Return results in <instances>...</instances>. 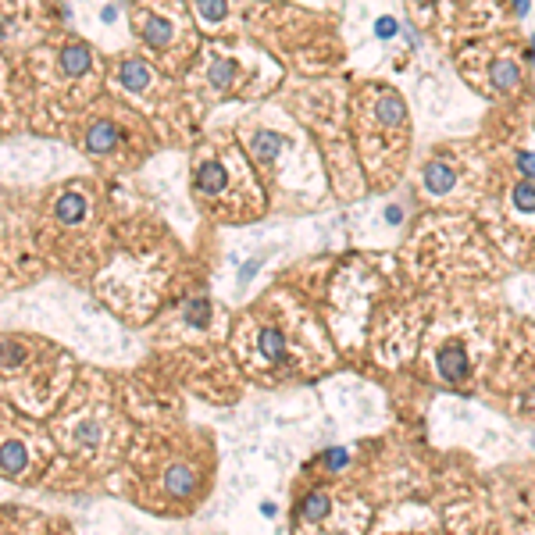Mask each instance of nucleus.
Returning a JSON list of instances; mask_svg holds the SVG:
<instances>
[{
    "mask_svg": "<svg viewBox=\"0 0 535 535\" xmlns=\"http://www.w3.org/2000/svg\"><path fill=\"white\" fill-rule=\"evenodd\" d=\"M382 118H386V122H400V118H403V107H400V100H396V96L382 100Z\"/></svg>",
    "mask_w": 535,
    "mask_h": 535,
    "instance_id": "dca6fc26",
    "label": "nucleus"
},
{
    "mask_svg": "<svg viewBox=\"0 0 535 535\" xmlns=\"http://www.w3.org/2000/svg\"><path fill=\"white\" fill-rule=\"evenodd\" d=\"M439 367H443V374H446L450 382H464V379H467V357H464V350H460V346L443 350Z\"/></svg>",
    "mask_w": 535,
    "mask_h": 535,
    "instance_id": "f03ea898",
    "label": "nucleus"
},
{
    "mask_svg": "<svg viewBox=\"0 0 535 535\" xmlns=\"http://www.w3.org/2000/svg\"><path fill=\"white\" fill-rule=\"evenodd\" d=\"M521 168H524L528 175H535V157H531V153H521Z\"/></svg>",
    "mask_w": 535,
    "mask_h": 535,
    "instance_id": "412c9836",
    "label": "nucleus"
},
{
    "mask_svg": "<svg viewBox=\"0 0 535 535\" xmlns=\"http://www.w3.org/2000/svg\"><path fill=\"white\" fill-rule=\"evenodd\" d=\"M329 514V496L325 493H310L303 503H300V517H307V521H321Z\"/></svg>",
    "mask_w": 535,
    "mask_h": 535,
    "instance_id": "6e6552de",
    "label": "nucleus"
},
{
    "mask_svg": "<svg viewBox=\"0 0 535 535\" xmlns=\"http://www.w3.org/2000/svg\"><path fill=\"white\" fill-rule=\"evenodd\" d=\"M0 467L8 474H22L25 471V446L22 443H4L0 446Z\"/></svg>",
    "mask_w": 535,
    "mask_h": 535,
    "instance_id": "423d86ee",
    "label": "nucleus"
},
{
    "mask_svg": "<svg viewBox=\"0 0 535 535\" xmlns=\"http://www.w3.org/2000/svg\"><path fill=\"white\" fill-rule=\"evenodd\" d=\"M374 32H379L382 39H389V36H396V22H393V18H379V25H374Z\"/></svg>",
    "mask_w": 535,
    "mask_h": 535,
    "instance_id": "6ab92c4d",
    "label": "nucleus"
},
{
    "mask_svg": "<svg viewBox=\"0 0 535 535\" xmlns=\"http://www.w3.org/2000/svg\"><path fill=\"white\" fill-rule=\"evenodd\" d=\"M260 353H264L268 360H279V357L286 353V339H282V332H275V329L260 332Z\"/></svg>",
    "mask_w": 535,
    "mask_h": 535,
    "instance_id": "1a4fd4ad",
    "label": "nucleus"
},
{
    "mask_svg": "<svg viewBox=\"0 0 535 535\" xmlns=\"http://www.w3.org/2000/svg\"><path fill=\"white\" fill-rule=\"evenodd\" d=\"M257 268H260V260H250V264H246V268H243V282H246V279H250V275H253V272H257Z\"/></svg>",
    "mask_w": 535,
    "mask_h": 535,
    "instance_id": "4be33fe9",
    "label": "nucleus"
},
{
    "mask_svg": "<svg viewBox=\"0 0 535 535\" xmlns=\"http://www.w3.org/2000/svg\"><path fill=\"white\" fill-rule=\"evenodd\" d=\"M493 82H496L500 89H514V86H517V65L496 61V65H493Z\"/></svg>",
    "mask_w": 535,
    "mask_h": 535,
    "instance_id": "f8f14e48",
    "label": "nucleus"
},
{
    "mask_svg": "<svg viewBox=\"0 0 535 535\" xmlns=\"http://www.w3.org/2000/svg\"><path fill=\"white\" fill-rule=\"evenodd\" d=\"M168 36H172V29H168V22H165V18H150V22H146V29H143V39H146L150 46H157V50L168 43Z\"/></svg>",
    "mask_w": 535,
    "mask_h": 535,
    "instance_id": "9d476101",
    "label": "nucleus"
},
{
    "mask_svg": "<svg viewBox=\"0 0 535 535\" xmlns=\"http://www.w3.org/2000/svg\"><path fill=\"white\" fill-rule=\"evenodd\" d=\"M325 464H332V467H343V464H346V453H343V450H332V453L325 457Z\"/></svg>",
    "mask_w": 535,
    "mask_h": 535,
    "instance_id": "aec40b11",
    "label": "nucleus"
},
{
    "mask_svg": "<svg viewBox=\"0 0 535 535\" xmlns=\"http://www.w3.org/2000/svg\"><path fill=\"white\" fill-rule=\"evenodd\" d=\"M196 189L203 196H218L225 189V168L218 165V160H203L200 172H196Z\"/></svg>",
    "mask_w": 535,
    "mask_h": 535,
    "instance_id": "f257e3e1",
    "label": "nucleus"
},
{
    "mask_svg": "<svg viewBox=\"0 0 535 535\" xmlns=\"http://www.w3.org/2000/svg\"><path fill=\"white\" fill-rule=\"evenodd\" d=\"M61 68H65L68 75H82V72L89 68V50H86L82 43L65 46V50H61Z\"/></svg>",
    "mask_w": 535,
    "mask_h": 535,
    "instance_id": "39448f33",
    "label": "nucleus"
},
{
    "mask_svg": "<svg viewBox=\"0 0 535 535\" xmlns=\"http://www.w3.org/2000/svg\"><path fill=\"white\" fill-rule=\"evenodd\" d=\"M232 72H236V65H232V61H225V65H214V72H210L214 86H225V82L232 79Z\"/></svg>",
    "mask_w": 535,
    "mask_h": 535,
    "instance_id": "f3484780",
    "label": "nucleus"
},
{
    "mask_svg": "<svg viewBox=\"0 0 535 535\" xmlns=\"http://www.w3.org/2000/svg\"><path fill=\"white\" fill-rule=\"evenodd\" d=\"M200 11H203V18H222L225 15V0H200Z\"/></svg>",
    "mask_w": 535,
    "mask_h": 535,
    "instance_id": "2eb2a0df",
    "label": "nucleus"
},
{
    "mask_svg": "<svg viewBox=\"0 0 535 535\" xmlns=\"http://www.w3.org/2000/svg\"><path fill=\"white\" fill-rule=\"evenodd\" d=\"M189 317H193V321H196V325L203 329V325H207V317H210V310H207V303H203V300H196V307H189Z\"/></svg>",
    "mask_w": 535,
    "mask_h": 535,
    "instance_id": "a211bd4d",
    "label": "nucleus"
},
{
    "mask_svg": "<svg viewBox=\"0 0 535 535\" xmlns=\"http://www.w3.org/2000/svg\"><path fill=\"white\" fill-rule=\"evenodd\" d=\"M122 82H125L129 89H143V86H146V65L125 61V65H122Z\"/></svg>",
    "mask_w": 535,
    "mask_h": 535,
    "instance_id": "9b49d317",
    "label": "nucleus"
},
{
    "mask_svg": "<svg viewBox=\"0 0 535 535\" xmlns=\"http://www.w3.org/2000/svg\"><path fill=\"white\" fill-rule=\"evenodd\" d=\"M279 146H282V139H279L275 132H260V136L253 139V153H257L260 160L275 157V153H279Z\"/></svg>",
    "mask_w": 535,
    "mask_h": 535,
    "instance_id": "ddd939ff",
    "label": "nucleus"
},
{
    "mask_svg": "<svg viewBox=\"0 0 535 535\" xmlns=\"http://www.w3.org/2000/svg\"><path fill=\"white\" fill-rule=\"evenodd\" d=\"M115 143H118V129H115L111 122H100V125H93V129L86 132V146L96 150V153H107Z\"/></svg>",
    "mask_w": 535,
    "mask_h": 535,
    "instance_id": "20e7f679",
    "label": "nucleus"
},
{
    "mask_svg": "<svg viewBox=\"0 0 535 535\" xmlns=\"http://www.w3.org/2000/svg\"><path fill=\"white\" fill-rule=\"evenodd\" d=\"M82 210H86V200H82L79 193H68V196H61V203H58V218H61L65 225H72V222L82 218Z\"/></svg>",
    "mask_w": 535,
    "mask_h": 535,
    "instance_id": "0eeeda50",
    "label": "nucleus"
},
{
    "mask_svg": "<svg viewBox=\"0 0 535 535\" xmlns=\"http://www.w3.org/2000/svg\"><path fill=\"white\" fill-rule=\"evenodd\" d=\"M514 203H517L521 210H535V186H531V182H521V186L514 189Z\"/></svg>",
    "mask_w": 535,
    "mask_h": 535,
    "instance_id": "4468645a",
    "label": "nucleus"
},
{
    "mask_svg": "<svg viewBox=\"0 0 535 535\" xmlns=\"http://www.w3.org/2000/svg\"><path fill=\"white\" fill-rule=\"evenodd\" d=\"M531 65H535V39H531Z\"/></svg>",
    "mask_w": 535,
    "mask_h": 535,
    "instance_id": "b1692460",
    "label": "nucleus"
},
{
    "mask_svg": "<svg viewBox=\"0 0 535 535\" xmlns=\"http://www.w3.org/2000/svg\"><path fill=\"white\" fill-rule=\"evenodd\" d=\"M450 186H453V172L443 165V160H432V165L424 168V189L428 193H450Z\"/></svg>",
    "mask_w": 535,
    "mask_h": 535,
    "instance_id": "7ed1b4c3",
    "label": "nucleus"
},
{
    "mask_svg": "<svg viewBox=\"0 0 535 535\" xmlns=\"http://www.w3.org/2000/svg\"><path fill=\"white\" fill-rule=\"evenodd\" d=\"M514 4H517V11H521V15L528 11V0H514Z\"/></svg>",
    "mask_w": 535,
    "mask_h": 535,
    "instance_id": "5701e85b",
    "label": "nucleus"
}]
</instances>
